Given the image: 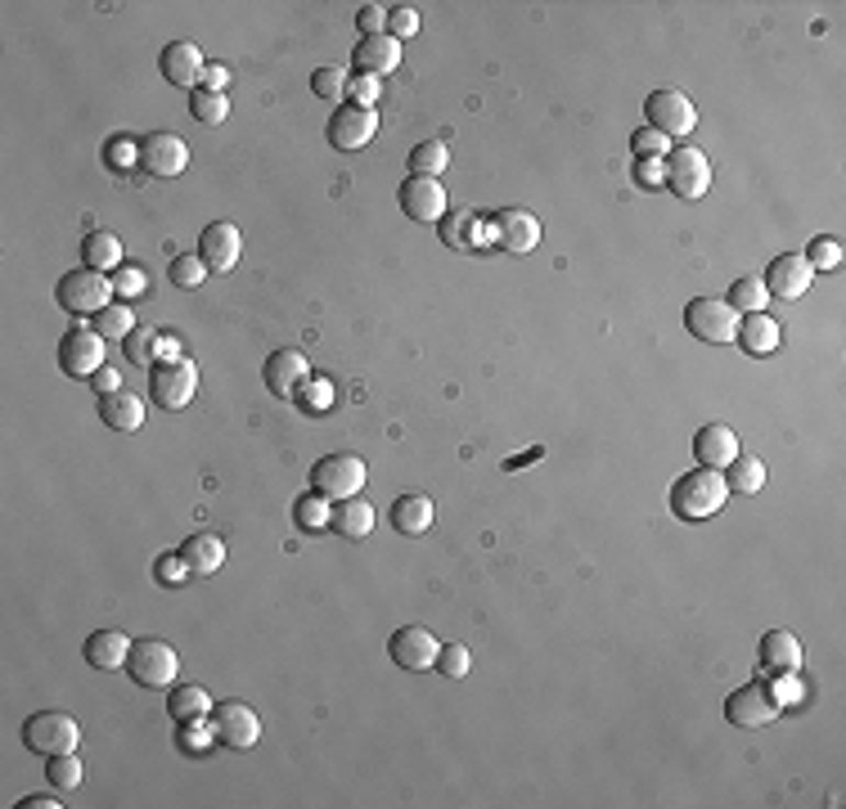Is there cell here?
Segmentation results:
<instances>
[{"instance_id":"obj_6","label":"cell","mask_w":846,"mask_h":809,"mask_svg":"<svg viewBox=\"0 0 846 809\" xmlns=\"http://www.w3.org/2000/svg\"><path fill=\"white\" fill-rule=\"evenodd\" d=\"M663 184L676 189L680 199H702L712 189V158L702 149H671L663 158Z\"/></svg>"},{"instance_id":"obj_5","label":"cell","mask_w":846,"mask_h":809,"mask_svg":"<svg viewBox=\"0 0 846 809\" xmlns=\"http://www.w3.org/2000/svg\"><path fill=\"white\" fill-rule=\"evenodd\" d=\"M176 665H180V656L163 639H135V648L126 656V671H131V679L140 688H171Z\"/></svg>"},{"instance_id":"obj_14","label":"cell","mask_w":846,"mask_h":809,"mask_svg":"<svg viewBox=\"0 0 846 809\" xmlns=\"http://www.w3.org/2000/svg\"><path fill=\"white\" fill-rule=\"evenodd\" d=\"M374 131H379V113H374V109H356V104H343L334 117H329V126H324L329 145H334L338 154L365 149L369 139H374Z\"/></svg>"},{"instance_id":"obj_26","label":"cell","mask_w":846,"mask_h":809,"mask_svg":"<svg viewBox=\"0 0 846 809\" xmlns=\"http://www.w3.org/2000/svg\"><path fill=\"white\" fill-rule=\"evenodd\" d=\"M761 665L775 675H792V671H802V639H797L792 630H766L761 639Z\"/></svg>"},{"instance_id":"obj_27","label":"cell","mask_w":846,"mask_h":809,"mask_svg":"<svg viewBox=\"0 0 846 809\" xmlns=\"http://www.w3.org/2000/svg\"><path fill=\"white\" fill-rule=\"evenodd\" d=\"M131 656V639L122 630H96L86 639V665H96V671H118L126 665Z\"/></svg>"},{"instance_id":"obj_3","label":"cell","mask_w":846,"mask_h":809,"mask_svg":"<svg viewBox=\"0 0 846 809\" xmlns=\"http://www.w3.org/2000/svg\"><path fill=\"white\" fill-rule=\"evenodd\" d=\"M55 297H59V306L73 311V315H100V311L109 306V297H118V293H113V279H109L104 270L81 266V270H68V274L59 279Z\"/></svg>"},{"instance_id":"obj_51","label":"cell","mask_w":846,"mask_h":809,"mask_svg":"<svg viewBox=\"0 0 846 809\" xmlns=\"http://www.w3.org/2000/svg\"><path fill=\"white\" fill-rule=\"evenodd\" d=\"M347 94H352V104H356V109H374V100H379V81L356 72V77L347 81Z\"/></svg>"},{"instance_id":"obj_35","label":"cell","mask_w":846,"mask_h":809,"mask_svg":"<svg viewBox=\"0 0 846 809\" xmlns=\"http://www.w3.org/2000/svg\"><path fill=\"white\" fill-rule=\"evenodd\" d=\"M450 167V154H446V145L442 139H423V145H414L410 149V176H442Z\"/></svg>"},{"instance_id":"obj_25","label":"cell","mask_w":846,"mask_h":809,"mask_svg":"<svg viewBox=\"0 0 846 809\" xmlns=\"http://www.w3.org/2000/svg\"><path fill=\"white\" fill-rule=\"evenodd\" d=\"M176 553H180V562H185V571H190V576H212V571H221V562H225V540L199 531V536L185 540Z\"/></svg>"},{"instance_id":"obj_18","label":"cell","mask_w":846,"mask_h":809,"mask_svg":"<svg viewBox=\"0 0 846 809\" xmlns=\"http://www.w3.org/2000/svg\"><path fill=\"white\" fill-rule=\"evenodd\" d=\"M811 279H815V270H811V261H806V257L783 252V257H775V261L766 266V279H761V283H766V293H770V297L797 302V297H806Z\"/></svg>"},{"instance_id":"obj_23","label":"cell","mask_w":846,"mask_h":809,"mask_svg":"<svg viewBox=\"0 0 846 809\" xmlns=\"http://www.w3.org/2000/svg\"><path fill=\"white\" fill-rule=\"evenodd\" d=\"M693 454L702 468H716L725 472L734 459H738V437H734V427L725 423H708V427H698V437H693Z\"/></svg>"},{"instance_id":"obj_17","label":"cell","mask_w":846,"mask_h":809,"mask_svg":"<svg viewBox=\"0 0 846 809\" xmlns=\"http://www.w3.org/2000/svg\"><path fill=\"white\" fill-rule=\"evenodd\" d=\"M199 257L208 261L212 274L234 270V266H240V257H244V234H240V225L212 221V225L199 234Z\"/></svg>"},{"instance_id":"obj_47","label":"cell","mask_w":846,"mask_h":809,"mask_svg":"<svg viewBox=\"0 0 846 809\" xmlns=\"http://www.w3.org/2000/svg\"><path fill=\"white\" fill-rule=\"evenodd\" d=\"M145 289H149V279H145V270H131V266H118V274H113V293L126 302V297H145Z\"/></svg>"},{"instance_id":"obj_45","label":"cell","mask_w":846,"mask_h":809,"mask_svg":"<svg viewBox=\"0 0 846 809\" xmlns=\"http://www.w3.org/2000/svg\"><path fill=\"white\" fill-rule=\"evenodd\" d=\"M631 149H635V158H667V154H671V139H667L663 131L644 126V131L631 135Z\"/></svg>"},{"instance_id":"obj_7","label":"cell","mask_w":846,"mask_h":809,"mask_svg":"<svg viewBox=\"0 0 846 809\" xmlns=\"http://www.w3.org/2000/svg\"><path fill=\"white\" fill-rule=\"evenodd\" d=\"M684 328L698 342H734L738 333V311L725 297H693L684 306Z\"/></svg>"},{"instance_id":"obj_49","label":"cell","mask_w":846,"mask_h":809,"mask_svg":"<svg viewBox=\"0 0 846 809\" xmlns=\"http://www.w3.org/2000/svg\"><path fill=\"white\" fill-rule=\"evenodd\" d=\"M468 225H474L468 216H446L442 221V244L446 248H474V234H468Z\"/></svg>"},{"instance_id":"obj_33","label":"cell","mask_w":846,"mask_h":809,"mask_svg":"<svg viewBox=\"0 0 846 809\" xmlns=\"http://www.w3.org/2000/svg\"><path fill=\"white\" fill-rule=\"evenodd\" d=\"M730 491H738V495H757L761 486H766V463L757 459V454H743L738 450V459L730 463Z\"/></svg>"},{"instance_id":"obj_42","label":"cell","mask_w":846,"mask_h":809,"mask_svg":"<svg viewBox=\"0 0 846 809\" xmlns=\"http://www.w3.org/2000/svg\"><path fill=\"white\" fill-rule=\"evenodd\" d=\"M293 396H298L302 414H324L329 405H334V387H329L324 378H307V383H302Z\"/></svg>"},{"instance_id":"obj_41","label":"cell","mask_w":846,"mask_h":809,"mask_svg":"<svg viewBox=\"0 0 846 809\" xmlns=\"http://www.w3.org/2000/svg\"><path fill=\"white\" fill-rule=\"evenodd\" d=\"M167 274H171L176 289H199V283L208 279V261H203V257H194V252H185V257H171Z\"/></svg>"},{"instance_id":"obj_15","label":"cell","mask_w":846,"mask_h":809,"mask_svg":"<svg viewBox=\"0 0 846 809\" xmlns=\"http://www.w3.org/2000/svg\"><path fill=\"white\" fill-rule=\"evenodd\" d=\"M59 369L73 378H96L104 369V338L96 328H68L59 342Z\"/></svg>"},{"instance_id":"obj_19","label":"cell","mask_w":846,"mask_h":809,"mask_svg":"<svg viewBox=\"0 0 846 809\" xmlns=\"http://www.w3.org/2000/svg\"><path fill=\"white\" fill-rule=\"evenodd\" d=\"M491 234H496V244H500L504 252L523 257V252H532V248L541 244V221H536L532 212H523V207H504V212H496Z\"/></svg>"},{"instance_id":"obj_43","label":"cell","mask_w":846,"mask_h":809,"mask_svg":"<svg viewBox=\"0 0 846 809\" xmlns=\"http://www.w3.org/2000/svg\"><path fill=\"white\" fill-rule=\"evenodd\" d=\"M842 239H833V234H820V239H811V248H806V261H811V270H837L842 266Z\"/></svg>"},{"instance_id":"obj_44","label":"cell","mask_w":846,"mask_h":809,"mask_svg":"<svg viewBox=\"0 0 846 809\" xmlns=\"http://www.w3.org/2000/svg\"><path fill=\"white\" fill-rule=\"evenodd\" d=\"M347 72L343 68H315L311 72V90L320 94V100H343V94H347Z\"/></svg>"},{"instance_id":"obj_22","label":"cell","mask_w":846,"mask_h":809,"mask_svg":"<svg viewBox=\"0 0 846 809\" xmlns=\"http://www.w3.org/2000/svg\"><path fill=\"white\" fill-rule=\"evenodd\" d=\"M352 64H356L360 77H374V81L392 77V72L401 68V41H392L388 32H383V36H360Z\"/></svg>"},{"instance_id":"obj_39","label":"cell","mask_w":846,"mask_h":809,"mask_svg":"<svg viewBox=\"0 0 846 809\" xmlns=\"http://www.w3.org/2000/svg\"><path fill=\"white\" fill-rule=\"evenodd\" d=\"M45 778H51L55 791H77V787H81V760H77V751L51 755V765H45Z\"/></svg>"},{"instance_id":"obj_48","label":"cell","mask_w":846,"mask_h":809,"mask_svg":"<svg viewBox=\"0 0 846 809\" xmlns=\"http://www.w3.org/2000/svg\"><path fill=\"white\" fill-rule=\"evenodd\" d=\"M414 32H419L414 5H392V10H388V36H392V41H405V36H414Z\"/></svg>"},{"instance_id":"obj_20","label":"cell","mask_w":846,"mask_h":809,"mask_svg":"<svg viewBox=\"0 0 846 809\" xmlns=\"http://www.w3.org/2000/svg\"><path fill=\"white\" fill-rule=\"evenodd\" d=\"M261 378H266V387H270L275 396H293V392L307 383V378H311V364H307V356H302L298 347H279V351L266 356Z\"/></svg>"},{"instance_id":"obj_2","label":"cell","mask_w":846,"mask_h":809,"mask_svg":"<svg viewBox=\"0 0 846 809\" xmlns=\"http://www.w3.org/2000/svg\"><path fill=\"white\" fill-rule=\"evenodd\" d=\"M77 742H81V729L73 716H64V710H36V716L23 720V746L45 755V760L77 751Z\"/></svg>"},{"instance_id":"obj_31","label":"cell","mask_w":846,"mask_h":809,"mask_svg":"<svg viewBox=\"0 0 846 809\" xmlns=\"http://www.w3.org/2000/svg\"><path fill=\"white\" fill-rule=\"evenodd\" d=\"M208 710H212V693L199 688V684L171 688V697H167V716L176 724H199V720H208Z\"/></svg>"},{"instance_id":"obj_40","label":"cell","mask_w":846,"mask_h":809,"mask_svg":"<svg viewBox=\"0 0 846 809\" xmlns=\"http://www.w3.org/2000/svg\"><path fill=\"white\" fill-rule=\"evenodd\" d=\"M158 328H135L131 338H122V351L131 364H158Z\"/></svg>"},{"instance_id":"obj_36","label":"cell","mask_w":846,"mask_h":809,"mask_svg":"<svg viewBox=\"0 0 846 809\" xmlns=\"http://www.w3.org/2000/svg\"><path fill=\"white\" fill-rule=\"evenodd\" d=\"M738 315H752V311H766V302H770V293H766V283L761 279H752V274H743V279H734L730 283V297H725Z\"/></svg>"},{"instance_id":"obj_38","label":"cell","mask_w":846,"mask_h":809,"mask_svg":"<svg viewBox=\"0 0 846 809\" xmlns=\"http://www.w3.org/2000/svg\"><path fill=\"white\" fill-rule=\"evenodd\" d=\"M190 117L203 126H221L230 117V100L216 90H190Z\"/></svg>"},{"instance_id":"obj_30","label":"cell","mask_w":846,"mask_h":809,"mask_svg":"<svg viewBox=\"0 0 846 809\" xmlns=\"http://www.w3.org/2000/svg\"><path fill=\"white\" fill-rule=\"evenodd\" d=\"M329 531H338L343 540H365L374 531V508L352 495V499H338L334 504V517H329Z\"/></svg>"},{"instance_id":"obj_12","label":"cell","mask_w":846,"mask_h":809,"mask_svg":"<svg viewBox=\"0 0 846 809\" xmlns=\"http://www.w3.org/2000/svg\"><path fill=\"white\" fill-rule=\"evenodd\" d=\"M725 720L734 729H766V724L779 720V701L761 684H743V688H734L725 697Z\"/></svg>"},{"instance_id":"obj_1","label":"cell","mask_w":846,"mask_h":809,"mask_svg":"<svg viewBox=\"0 0 846 809\" xmlns=\"http://www.w3.org/2000/svg\"><path fill=\"white\" fill-rule=\"evenodd\" d=\"M725 499H730V482L716 468H693L684 477H676V486H671V513L684 521L716 517L725 508Z\"/></svg>"},{"instance_id":"obj_46","label":"cell","mask_w":846,"mask_h":809,"mask_svg":"<svg viewBox=\"0 0 846 809\" xmlns=\"http://www.w3.org/2000/svg\"><path fill=\"white\" fill-rule=\"evenodd\" d=\"M468 665H474L468 648H464V643H450V648L437 652V665H433V671H442L446 679H464V675H468Z\"/></svg>"},{"instance_id":"obj_32","label":"cell","mask_w":846,"mask_h":809,"mask_svg":"<svg viewBox=\"0 0 846 809\" xmlns=\"http://www.w3.org/2000/svg\"><path fill=\"white\" fill-rule=\"evenodd\" d=\"M81 261L90 270H118L122 266V239L109 229H90L81 239Z\"/></svg>"},{"instance_id":"obj_8","label":"cell","mask_w":846,"mask_h":809,"mask_svg":"<svg viewBox=\"0 0 846 809\" xmlns=\"http://www.w3.org/2000/svg\"><path fill=\"white\" fill-rule=\"evenodd\" d=\"M199 392V369L190 360H171V364H154L149 373V396L154 405H163L167 414L171 409H185Z\"/></svg>"},{"instance_id":"obj_58","label":"cell","mask_w":846,"mask_h":809,"mask_svg":"<svg viewBox=\"0 0 846 809\" xmlns=\"http://www.w3.org/2000/svg\"><path fill=\"white\" fill-rule=\"evenodd\" d=\"M171 360H180V342L171 338V333H163L158 338V364H171Z\"/></svg>"},{"instance_id":"obj_59","label":"cell","mask_w":846,"mask_h":809,"mask_svg":"<svg viewBox=\"0 0 846 809\" xmlns=\"http://www.w3.org/2000/svg\"><path fill=\"white\" fill-rule=\"evenodd\" d=\"M23 809H59V800L55 796H27V800H19Z\"/></svg>"},{"instance_id":"obj_54","label":"cell","mask_w":846,"mask_h":809,"mask_svg":"<svg viewBox=\"0 0 846 809\" xmlns=\"http://www.w3.org/2000/svg\"><path fill=\"white\" fill-rule=\"evenodd\" d=\"M185 576H190V571H185L180 553H176V558H171V553H167V558H158V581H163V585H180Z\"/></svg>"},{"instance_id":"obj_55","label":"cell","mask_w":846,"mask_h":809,"mask_svg":"<svg viewBox=\"0 0 846 809\" xmlns=\"http://www.w3.org/2000/svg\"><path fill=\"white\" fill-rule=\"evenodd\" d=\"M225 86H230V68H225V64H208V68H203V86H199V90H216V94H225Z\"/></svg>"},{"instance_id":"obj_34","label":"cell","mask_w":846,"mask_h":809,"mask_svg":"<svg viewBox=\"0 0 846 809\" xmlns=\"http://www.w3.org/2000/svg\"><path fill=\"white\" fill-rule=\"evenodd\" d=\"M329 517H334V504H329L320 491H307V495L293 504L298 531H324V527H329Z\"/></svg>"},{"instance_id":"obj_29","label":"cell","mask_w":846,"mask_h":809,"mask_svg":"<svg viewBox=\"0 0 846 809\" xmlns=\"http://www.w3.org/2000/svg\"><path fill=\"white\" fill-rule=\"evenodd\" d=\"M388 521L401 536H423L433 527V499L428 495H401V499H392Z\"/></svg>"},{"instance_id":"obj_21","label":"cell","mask_w":846,"mask_h":809,"mask_svg":"<svg viewBox=\"0 0 846 809\" xmlns=\"http://www.w3.org/2000/svg\"><path fill=\"white\" fill-rule=\"evenodd\" d=\"M158 68H163V77H167L171 86L199 90V86H203V68H208V59H203V50H199L194 41H171L167 50H163V59H158Z\"/></svg>"},{"instance_id":"obj_52","label":"cell","mask_w":846,"mask_h":809,"mask_svg":"<svg viewBox=\"0 0 846 809\" xmlns=\"http://www.w3.org/2000/svg\"><path fill=\"white\" fill-rule=\"evenodd\" d=\"M802 693H806V688L797 684V671H792V675H779L775 688H770V697L779 701V710H783V706H797V701H802Z\"/></svg>"},{"instance_id":"obj_37","label":"cell","mask_w":846,"mask_h":809,"mask_svg":"<svg viewBox=\"0 0 846 809\" xmlns=\"http://www.w3.org/2000/svg\"><path fill=\"white\" fill-rule=\"evenodd\" d=\"M140 324H135V311L126 302H109L100 315H96V333L100 338H131Z\"/></svg>"},{"instance_id":"obj_28","label":"cell","mask_w":846,"mask_h":809,"mask_svg":"<svg viewBox=\"0 0 846 809\" xmlns=\"http://www.w3.org/2000/svg\"><path fill=\"white\" fill-rule=\"evenodd\" d=\"M100 418L113 427V432H140V423H145V401L135 392H109V396H100Z\"/></svg>"},{"instance_id":"obj_11","label":"cell","mask_w":846,"mask_h":809,"mask_svg":"<svg viewBox=\"0 0 846 809\" xmlns=\"http://www.w3.org/2000/svg\"><path fill=\"white\" fill-rule=\"evenodd\" d=\"M190 167V149H185V139L171 135V131H149L140 139V171L145 176H158V180H171Z\"/></svg>"},{"instance_id":"obj_50","label":"cell","mask_w":846,"mask_h":809,"mask_svg":"<svg viewBox=\"0 0 846 809\" xmlns=\"http://www.w3.org/2000/svg\"><path fill=\"white\" fill-rule=\"evenodd\" d=\"M356 27H360V36H383L388 32V10L383 5H360Z\"/></svg>"},{"instance_id":"obj_9","label":"cell","mask_w":846,"mask_h":809,"mask_svg":"<svg viewBox=\"0 0 846 809\" xmlns=\"http://www.w3.org/2000/svg\"><path fill=\"white\" fill-rule=\"evenodd\" d=\"M212 738L230 751H248L257 746L261 738V720H257V710L244 706V701H221L212 706Z\"/></svg>"},{"instance_id":"obj_10","label":"cell","mask_w":846,"mask_h":809,"mask_svg":"<svg viewBox=\"0 0 846 809\" xmlns=\"http://www.w3.org/2000/svg\"><path fill=\"white\" fill-rule=\"evenodd\" d=\"M397 199H401V212H405L414 225H437V221H446V189H442V180H433V176H405L401 189H397Z\"/></svg>"},{"instance_id":"obj_56","label":"cell","mask_w":846,"mask_h":809,"mask_svg":"<svg viewBox=\"0 0 846 809\" xmlns=\"http://www.w3.org/2000/svg\"><path fill=\"white\" fill-rule=\"evenodd\" d=\"M90 387H96L100 396H109V392H122V378H118V369H109V364H104L96 378H90Z\"/></svg>"},{"instance_id":"obj_53","label":"cell","mask_w":846,"mask_h":809,"mask_svg":"<svg viewBox=\"0 0 846 809\" xmlns=\"http://www.w3.org/2000/svg\"><path fill=\"white\" fill-rule=\"evenodd\" d=\"M109 162H113L118 171H126L131 162H140V145H131V139H113V145H109Z\"/></svg>"},{"instance_id":"obj_24","label":"cell","mask_w":846,"mask_h":809,"mask_svg":"<svg viewBox=\"0 0 846 809\" xmlns=\"http://www.w3.org/2000/svg\"><path fill=\"white\" fill-rule=\"evenodd\" d=\"M734 342H738L747 356H770V351H779V342H783V328H779L766 311H752V315L738 319Z\"/></svg>"},{"instance_id":"obj_4","label":"cell","mask_w":846,"mask_h":809,"mask_svg":"<svg viewBox=\"0 0 846 809\" xmlns=\"http://www.w3.org/2000/svg\"><path fill=\"white\" fill-rule=\"evenodd\" d=\"M365 482H369V472H365L360 454H324L311 468V491H320L324 499H352V495H360Z\"/></svg>"},{"instance_id":"obj_13","label":"cell","mask_w":846,"mask_h":809,"mask_svg":"<svg viewBox=\"0 0 846 809\" xmlns=\"http://www.w3.org/2000/svg\"><path fill=\"white\" fill-rule=\"evenodd\" d=\"M644 117H648L653 131H663L667 139H680V135H689L698 126V113L689 104V94H680V90H653L648 104H644Z\"/></svg>"},{"instance_id":"obj_16","label":"cell","mask_w":846,"mask_h":809,"mask_svg":"<svg viewBox=\"0 0 846 809\" xmlns=\"http://www.w3.org/2000/svg\"><path fill=\"white\" fill-rule=\"evenodd\" d=\"M437 652H442V643L423 626H401L388 634V656L401 665V671H433Z\"/></svg>"},{"instance_id":"obj_57","label":"cell","mask_w":846,"mask_h":809,"mask_svg":"<svg viewBox=\"0 0 846 809\" xmlns=\"http://www.w3.org/2000/svg\"><path fill=\"white\" fill-rule=\"evenodd\" d=\"M635 171H639V180H644V184H663V158H639V167H635Z\"/></svg>"}]
</instances>
